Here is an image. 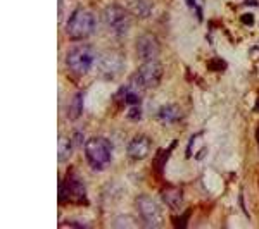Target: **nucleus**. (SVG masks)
Returning <instances> with one entry per match:
<instances>
[{
    "mask_svg": "<svg viewBox=\"0 0 259 229\" xmlns=\"http://www.w3.org/2000/svg\"><path fill=\"white\" fill-rule=\"evenodd\" d=\"M85 155L92 169L104 171V169L109 167L111 160H113V145L106 138H90L85 145Z\"/></svg>",
    "mask_w": 259,
    "mask_h": 229,
    "instance_id": "f257e3e1",
    "label": "nucleus"
},
{
    "mask_svg": "<svg viewBox=\"0 0 259 229\" xmlns=\"http://www.w3.org/2000/svg\"><path fill=\"white\" fill-rule=\"evenodd\" d=\"M97 28L95 14L89 9H76L66 25V33L71 40H85Z\"/></svg>",
    "mask_w": 259,
    "mask_h": 229,
    "instance_id": "f03ea898",
    "label": "nucleus"
},
{
    "mask_svg": "<svg viewBox=\"0 0 259 229\" xmlns=\"http://www.w3.org/2000/svg\"><path fill=\"white\" fill-rule=\"evenodd\" d=\"M66 64L73 74H89L97 64V54L90 45L73 47L66 55Z\"/></svg>",
    "mask_w": 259,
    "mask_h": 229,
    "instance_id": "7ed1b4c3",
    "label": "nucleus"
},
{
    "mask_svg": "<svg viewBox=\"0 0 259 229\" xmlns=\"http://www.w3.org/2000/svg\"><path fill=\"white\" fill-rule=\"evenodd\" d=\"M104 23L116 37H125L131 28V13L118 4H111L104 9Z\"/></svg>",
    "mask_w": 259,
    "mask_h": 229,
    "instance_id": "20e7f679",
    "label": "nucleus"
},
{
    "mask_svg": "<svg viewBox=\"0 0 259 229\" xmlns=\"http://www.w3.org/2000/svg\"><path fill=\"white\" fill-rule=\"evenodd\" d=\"M162 80V64L159 59H152V61L142 62L138 68L137 74H135L133 83H137L138 88H155Z\"/></svg>",
    "mask_w": 259,
    "mask_h": 229,
    "instance_id": "39448f33",
    "label": "nucleus"
},
{
    "mask_svg": "<svg viewBox=\"0 0 259 229\" xmlns=\"http://www.w3.org/2000/svg\"><path fill=\"white\" fill-rule=\"evenodd\" d=\"M137 210L140 215L142 222L149 227H157L162 224V210L159 203L155 202L152 196L140 195L137 198Z\"/></svg>",
    "mask_w": 259,
    "mask_h": 229,
    "instance_id": "423d86ee",
    "label": "nucleus"
},
{
    "mask_svg": "<svg viewBox=\"0 0 259 229\" xmlns=\"http://www.w3.org/2000/svg\"><path fill=\"white\" fill-rule=\"evenodd\" d=\"M85 186L81 181L67 176L59 186V202L69 203V202H85Z\"/></svg>",
    "mask_w": 259,
    "mask_h": 229,
    "instance_id": "0eeeda50",
    "label": "nucleus"
},
{
    "mask_svg": "<svg viewBox=\"0 0 259 229\" xmlns=\"http://www.w3.org/2000/svg\"><path fill=\"white\" fill-rule=\"evenodd\" d=\"M159 52H161V47H159V42L155 40V37H152L150 33H143L138 37L137 55L142 62L159 59Z\"/></svg>",
    "mask_w": 259,
    "mask_h": 229,
    "instance_id": "6e6552de",
    "label": "nucleus"
},
{
    "mask_svg": "<svg viewBox=\"0 0 259 229\" xmlns=\"http://www.w3.org/2000/svg\"><path fill=\"white\" fill-rule=\"evenodd\" d=\"M123 69H125V61L118 54L104 55L101 62H99V71H101V74L104 78H107V80H113V78L119 76L123 73Z\"/></svg>",
    "mask_w": 259,
    "mask_h": 229,
    "instance_id": "1a4fd4ad",
    "label": "nucleus"
},
{
    "mask_svg": "<svg viewBox=\"0 0 259 229\" xmlns=\"http://www.w3.org/2000/svg\"><path fill=\"white\" fill-rule=\"evenodd\" d=\"M150 147H152V143H150L149 138L137 136L128 143V155L135 160L145 159V157L150 153Z\"/></svg>",
    "mask_w": 259,
    "mask_h": 229,
    "instance_id": "9d476101",
    "label": "nucleus"
},
{
    "mask_svg": "<svg viewBox=\"0 0 259 229\" xmlns=\"http://www.w3.org/2000/svg\"><path fill=\"white\" fill-rule=\"evenodd\" d=\"M135 86H137V83H133V85H126V86H123V88L119 90V93H118V98L125 105H128V107L140 104V93L137 92V88H135Z\"/></svg>",
    "mask_w": 259,
    "mask_h": 229,
    "instance_id": "9b49d317",
    "label": "nucleus"
},
{
    "mask_svg": "<svg viewBox=\"0 0 259 229\" xmlns=\"http://www.w3.org/2000/svg\"><path fill=\"white\" fill-rule=\"evenodd\" d=\"M130 13L137 18H149L152 13V0H130Z\"/></svg>",
    "mask_w": 259,
    "mask_h": 229,
    "instance_id": "f8f14e48",
    "label": "nucleus"
},
{
    "mask_svg": "<svg viewBox=\"0 0 259 229\" xmlns=\"http://www.w3.org/2000/svg\"><path fill=\"white\" fill-rule=\"evenodd\" d=\"M162 200H164L166 205H168L169 208H173V210H178L183 205V196L178 188L164 189V191H162Z\"/></svg>",
    "mask_w": 259,
    "mask_h": 229,
    "instance_id": "ddd939ff",
    "label": "nucleus"
},
{
    "mask_svg": "<svg viewBox=\"0 0 259 229\" xmlns=\"http://www.w3.org/2000/svg\"><path fill=\"white\" fill-rule=\"evenodd\" d=\"M157 117L159 121L166 122V124H173V122L180 121V110H178L177 105H164V107L159 109Z\"/></svg>",
    "mask_w": 259,
    "mask_h": 229,
    "instance_id": "4468645a",
    "label": "nucleus"
},
{
    "mask_svg": "<svg viewBox=\"0 0 259 229\" xmlns=\"http://www.w3.org/2000/svg\"><path fill=\"white\" fill-rule=\"evenodd\" d=\"M81 110H83V93H78L76 97L73 98V104H71L69 107V119L74 121L76 117H79Z\"/></svg>",
    "mask_w": 259,
    "mask_h": 229,
    "instance_id": "2eb2a0df",
    "label": "nucleus"
},
{
    "mask_svg": "<svg viewBox=\"0 0 259 229\" xmlns=\"http://www.w3.org/2000/svg\"><path fill=\"white\" fill-rule=\"evenodd\" d=\"M73 145H71V141L67 140V138H59V160H66L67 157L71 155V152H73Z\"/></svg>",
    "mask_w": 259,
    "mask_h": 229,
    "instance_id": "dca6fc26",
    "label": "nucleus"
},
{
    "mask_svg": "<svg viewBox=\"0 0 259 229\" xmlns=\"http://www.w3.org/2000/svg\"><path fill=\"white\" fill-rule=\"evenodd\" d=\"M140 116H142V112H140V104H137V105H131L130 107V112H128V117L131 121H138L140 119Z\"/></svg>",
    "mask_w": 259,
    "mask_h": 229,
    "instance_id": "f3484780",
    "label": "nucleus"
},
{
    "mask_svg": "<svg viewBox=\"0 0 259 229\" xmlns=\"http://www.w3.org/2000/svg\"><path fill=\"white\" fill-rule=\"evenodd\" d=\"M62 13H64V2L59 0V21L62 19Z\"/></svg>",
    "mask_w": 259,
    "mask_h": 229,
    "instance_id": "a211bd4d",
    "label": "nucleus"
},
{
    "mask_svg": "<svg viewBox=\"0 0 259 229\" xmlns=\"http://www.w3.org/2000/svg\"><path fill=\"white\" fill-rule=\"evenodd\" d=\"M244 21H247L245 25H250V21H252V16H244Z\"/></svg>",
    "mask_w": 259,
    "mask_h": 229,
    "instance_id": "6ab92c4d",
    "label": "nucleus"
},
{
    "mask_svg": "<svg viewBox=\"0 0 259 229\" xmlns=\"http://www.w3.org/2000/svg\"><path fill=\"white\" fill-rule=\"evenodd\" d=\"M185 2L189 4L190 7H195V2H194V0H185Z\"/></svg>",
    "mask_w": 259,
    "mask_h": 229,
    "instance_id": "aec40b11",
    "label": "nucleus"
}]
</instances>
